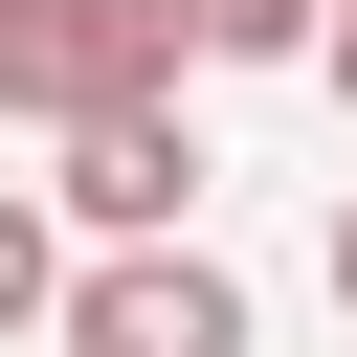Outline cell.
<instances>
[{
    "label": "cell",
    "instance_id": "1",
    "mask_svg": "<svg viewBox=\"0 0 357 357\" xmlns=\"http://www.w3.org/2000/svg\"><path fill=\"white\" fill-rule=\"evenodd\" d=\"M178 45H201V0H0V112L22 134L134 112V89H178Z\"/></svg>",
    "mask_w": 357,
    "mask_h": 357
},
{
    "label": "cell",
    "instance_id": "6",
    "mask_svg": "<svg viewBox=\"0 0 357 357\" xmlns=\"http://www.w3.org/2000/svg\"><path fill=\"white\" fill-rule=\"evenodd\" d=\"M335 312H357V201H335Z\"/></svg>",
    "mask_w": 357,
    "mask_h": 357
},
{
    "label": "cell",
    "instance_id": "5",
    "mask_svg": "<svg viewBox=\"0 0 357 357\" xmlns=\"http://www.w3.org/2000/svg\"><path fill=\"white\" fill-rule=\"evenodd\" d=\"M312 89H335V112H357V0H335V45H312Z\"/></svg>",
    "mask_w": 357,
    "mask_h": 357
},
{
    "label": "cell",
    "instance_id": "3",
    "mask_svg": "<svg viewBox=\"0 0 357 357\" xmlns=\"http://www.w3.org/2000/svg\"><path fill=\"white\" fill-rule=\"evenodd\" d=\"M89 245H156L178 201H201V134H178V89H134V112H67V178H45Z\"/></svg>",
    "mask_w": 357,
    "mask_h": 357
},
{
    "label": "cell",
    "instance_id": "2",
    "mask_svg": "<svg viewBox=\"0 0 357 357\" xmlns=\"http://www.w3.org/2000/svg\"><path fill=\"white\" fill-rule=\"evenodd\" d=\"M45 357H245V290H223V268L156 223V245H89V268H67Z\"/></svg>",
    "mask_w": 357,
    "mask_h": 357
},
{
    "label": "cell",
    "instance_id": "4",
    "mask_svg": "<svg viewBox=\"0 0 357 357\" xmlns=\"http://www.w3.org/2000/svg\"><path fill=\"white\" fill-rule=\"evenodd\" d=\"M335 0H201V67H312Z\"/></svg>",
    "mask_w": 357,
    "mask_h": 357
}]
</instances>
